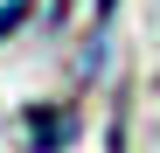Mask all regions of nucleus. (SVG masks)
I'll use <instances>...</instances> for the list:
<instances>
[{"instance_id":"f257e3e1","label":"nucleus","mask_w":160,"mask_h":153,"mask_svg":"<svg viewBox=\"0 0 160 153\" xmlns=\"http://www.w3.org/2000/svg\"><path fill=\"white\" fill-rule=\"evenodd\" d=\"M112 14H118V0H91V49H84V76L98 70L104 56V35H112Z\"/></svg>"},{"instance_id":"f03ea898","label":"nucleus","mask_w":160,"mask_h":153,"mask_svg":"<svg viewBox=\"0 0 160 153\" xmlns=\"http://www.w3.org/2000/svg\"><path fill=\"white\" fill-rule=\"evenodd\" d=\"M28 125H35V139H28V146H42V153H49V146H63V132L77 125V111H70V105H63V111H35Z\"/></svg>"},{"instance_id":"7ed1b4c3","label":"nucleus","mask_w":160,"mask_h":153,"mask_svg":"<svg viewBox=\"0 0 160 153\" xmlns=\"http://www.w3.org/2000/svg\"><path fill=\"white\" fill-rule=\"evenodd\" d=\"M28 14H35V0H7V7H0V42H7L21 21H28Z\"/></svg>"},{"instance_id":"20e7f679","label":"nucleus","mask_w":160,"mask_h":153,"mask_svg":"<svg viewBox=\"0 0 160 153\" xmlns=\"http://www.w3.org/2000/svg\"><path fill=\"white\" fill-rule=\"evenodd\" d=\"M104 153H125V105H118V118H112V139H104Z\"/></svg>"}]
</instances>
